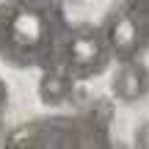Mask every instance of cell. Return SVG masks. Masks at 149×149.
Masks as SVG:
<instances>
[{
    "label": "cell",
    "mask_w": 149,
    "mask_h": 149,
    "mask_svg": "<svg viewBox=\"0 0 149 149\" xmlns=\"http://www.w3.org/2000/svg\"><path fill=\"white\" fill-rule=\"evenodd\" d=\"M6 105H8V86L0 77V119H3V113H6Z\"/></svg>",
    "instance_id": "8"
},
{
    "label": "cell",
    "mask_w": 149,
    "mask_h": 149,
    "mask_svg": "<svg viewBox=\"0 0 149 149\" xmlns=\"http://www.w3.org/2000/svg\"><path fill=\"white\" fill-rule=\"evenodd\" d=\"M124 6H127L130 11H135L141 19L149 22V0H124Z\"/></svg>",
    "instance_id": "6"
},
{
    "label": "cell",
    "mask_w": 149,
    "mask_h": 149,
    "mask_svg": "<svg viewBox=\"0 0 149 149\" xmlns=\"http://www.w3.org/2000/svg\"><path fill=\"white\" fill-rule=\"evenodd\" d=\"M69 22L58 0L0 3V58L17 69L53 66Z\"/></svg>",
    "instance_id": "1"
},
{
    "label": "cell",
    "mask_w": 149,
    "mask_h": 149,
    "mask_svg": "<svg viewBox=\"0 0 149 149\" xmlns=\"http://www.w3.org/2000/svg\"><path fill=\"white\" fill-rule=\"evenodd\" d=\"M74 94V77L64 66L53 64V66H44L42 77H39V100L50 108H58L64 102H69Z\"/></svg>",
    "instance_id": "5"
},
{
    "label": "cell",
    "mask_w": 149,
    "mask_h": 149,
    "mask_svg": "<svg viewBox=\"0 0 149 149\" xmlns=\"http://www.w3.org/2000/svg\"><path fill=\"white\" fill-rule=\"evenodd\" d=\"M102 28H105L113 61H119V64L122 61H135L149 50V22L141 19L127 6L108 11L105 19H102Z\"/></svg>",
    "instance_id": "3"
},
{
    "label": "cell",
    "mask_w": 149,
    "mask_h": 149,
    "mask_svg": "<svg viewBox=\"0 0 149 149\" xmlns=\"http://www.w3.org/2000/svg\"><path fill=\"white\" fill-rule=\"evenodd\" d=\"M111 94L119 102H141L149 94V66L141 64V58L135 61H122L116 74L111 80Z\"/></svg>",
    "instance_id": "4"
},
{
    "label": "cell",
    "mask_w": 149,
    "mask_h": 149,
    "mask_svg": "<svg viewBox=\"0 0 149 149\" xmlns=\"http://www.w3.org/2000/svg\"><path fill=\"white\" fill-rule=\"evenodd\" d=\"M133 144H135V146H141V149H149V122H144L138 130H135Z\"/></svg>",
    "instance_id": "7"
},
{
    "label": "cell",
    "mask_w": 149,
    "mask_h": 149,
    "mask_svg": "<svg viewBox=\"0 0 149 149\" xmlns=\"http://www.w3.org/2000/svg\"><path fill=\"white\" fill-rule=\"evenodd\" d=\"M111 61H113V53H111L102 22L100 25L97 22H80V25H69L55 64L64 66L74 80H88L102 74L111 66Z\"/></svg>",
    "instance_id": "2"
}]
</instances>
